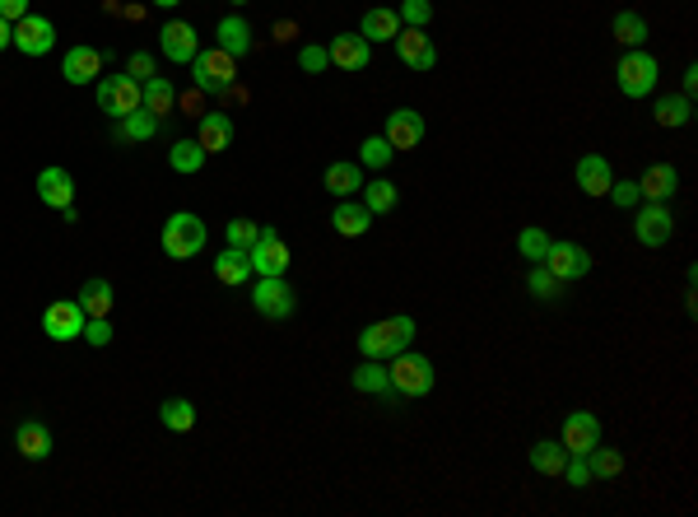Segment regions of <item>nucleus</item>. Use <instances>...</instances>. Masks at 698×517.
<instances>
[{"label":"nucleus","mask_w":698,"mask_h":517,"mask_svg":"<svg viewBox=\"0 0 698 517\" xmlns=\"http://www.w3.org/2000/svg\"><path fill=\"white\" fill-rule=\"evenodd\" d=\"M410 341H415V317L410 313L382 317V322H373V327L359 331L363 359H396L401 350H410Z\"/></svg>","instance_id":"nucleus-1"},{"label":"nucleus","mask_w":698,"mask_h":517,"mask_svg":"<svg viewBox=\"0 0 698 517\" xmlns=\"http://www.w3.org/2000/svg\"><path fill=\"white\" fill-rule=\"evenodd\" d=\"M387 378H391V396H396V401L429 396L433 392V359H424V354H415V350H401L387 364Z\"/></svg>","instance_id":"nucleus-2"},{"label":"nucleus","mask_w":698,"mask_h":517,"mask_svg":"<svg viewBox=\"0 0 698 517\" xmlns=\"http://www.w3.org/2000/svg\"><path fill=\"white\" fill-rule=\"evenodd\" d=\"M657 75H661L657 56L643 52V47H629L615 66V80H619V94L624 98H647L652 89H657Z\"/></svg>","instance_id":"nucleus-3"},{"label":"nucleus","mask_w":698,"mask_h":517,"mask_svg":"<svg viewBox=\"0 0 698 517\" xmlns=\"http://www.w3.org/2000/svg\"><path fill=\"white\" fill-rule=\"evenodd\" d=\"M163 252L173 261H191L196 252H205V219L191 210H177L163 224Z\"/></svg>","instance_id":"nucleus-4"},{"label":"nucleus","mask_w":698,"mask_h":517,"mask_svg":"<svg viewBox=\"0 0 698 517\" xmlns=\"http://www.w3.org/2000/svg\"><path fill=\"white\" fill-rule=\"evenodd\" d=\"M140 89H145V84L131 80V75H98V80H94L98 108L108 112L112 122L131 117V112H140Z\"/></svg>","instance_id":"nucleus-5"},{"label":"nucleus","mask_w":698,"mask_h":517,"mask_svg":"<svg viewBox=\"0 0 698 517\" xmlns=\"http://www.w3.org/2000/svg\"><path fill=\"white\" fill-rule=\"evenodd\" d=\"M252 308L270 322H284V317H294L298 308V289L284 280V275H256V289H252Z\"/></svg>","instance_id":"nucleus-6"},{"label":"nucleus","mask_w":698,"mask_h":517,"mask_svg":"<svg viewBox=\"0 0 698 517\" xmlns=\"http://www.w3.org/2000/svg\"><path fill=\"white\" fill-rule=\"evenodd\" d=\"M191 75H196V89H205V94H224V89H233V80H238V56H229L224 47L196 52Z\"/></svg>","instance_id":"nucleus-7"},{"label":"nucleus","mask_w":698,"mask_h":517,"mask_svg":"<svg viewBox=\"0 0 698 517\" xmlns=\"http://www.w3.org/2000/svg\"><path fill=\"white\" fill-rule=\"evenodd\" d=\"M247 261H252V275H284L289 271V243L280 238V229L261 224V238L247 247Z\"/></svg>","instance_id":"nucleus-8"},{"label":"nucleus","mask_w":698,"mask_h":517,"mask_svg":"<svg viewBox=\"0 0 698 517\" xmlns=\"http://www.w3.org/2000/svg\"><path fill=\"white\" fill-rule=\"evenodd\" d=\"M382 136H387L391 150L401 154V150H419V145H424V136H429V126H424V117H419L415 108H396V112H387Z\"/></svg>","instance_id":"nucleus-9"},{"label":"nucleus","mask_w":698,"mask_h":517,"mask_svg":"<svg viewBox=\"0 0 698 517\" xmlns=\"http://www.w3.org/2000/svg\"><path fill=\"white\" fill-rule=\"evenodd\" d=\"M84 308L80 299H56L42 308V331L52 336V341H75V336H84Z\"/></svg>","instance_id":"nucleus-10"},{"label":"nucleus","mask_w":698,"mask_h":517,"mask_svg":"<svg viewBox=\"0 0 698 517\" xmlns=\"http://www.w3.org/2000/svg\"><path fill=\"white\" fill-rule=\"evenodd\" d=\"M675 233V219H671V205L661 201H647L638 215H633V238L643 247H666Z\"/></svg>","instance_id":"nucleus-11"},{"label":"nucleus","mask_w":698,"mask_h":517,"mask_svg":"<svg viewBox=\"0 0 698 517\" xmlns=\"http://www.w3.org/2000/svg\"><path fill=\"white\" fill-rule=\"evenodd\" d=\"M550 275H559V280H582V275H591V252L582 243H550V252H545V261H540Z\"/></svg>","instance_id":"nucleus-12"},{"label":"nucleus","mask_w":698,"mask_h":517,"mask_svg":"<svg viewBox=\"0 0 698 517\" xmlns=\"http://www.w3.org/2000/svg\"><path fill=\"white\" fill-rule=\"evenodd\" d=\"M391 47H396V56H401V66H410V70H433L438 66V47H433V38L424 33V28L401 24V33L391 38Z\"/></svg>","instance_id":"nucleus-13"},{"label":"nucleus","mask_w":698,"mask_h":517,"mask_svg":"<svg viewBox=\"0 0 698 517\" xmlns=\"http://www.w3.org/2000/svg\"><path fill=\"white\" fill-rule=\"evenodd\" d=\"M10 47H19L24 56H47V52L56 47V24L28 10L24 19L14 24V42H10Z\"/></svg>","instance_id":"nucleus-14"},{"label":"nucleus","mask_w":698,"mask_h":517,"mask_svg":"<svg viewBox=\"0 0 698 517\" xmlns=\"http://www.w3.org/2000/svg\"><path fill=\"white\" fill-rule=\"evenodd\" d=\"M159 47H163V56H168L173 66H191L196 52H201V38H196V28H191V24L168 19V24L159 28Z\"/></svg>","instance_id":"nucleus-15"},{"label":"nucleus","mask_w":698,"mask_h":517,"mask_svg":"<svg viewBox=\"0 0 698 517\" xmlns=\"http://www.w3.org/2000/svg\"><path fill=\"white\" fill-rule=\"evenodd\" d=\"M326 56H331V66L359 75V70L373 66V42H363L359 33H336V38L326 42Z\"/></svg>","instance_id":"nucleus-16"},{"label":"nucleus","mask_w":698,"mask_h":517,"mask_svg":"<svg viewBox=\"0 0 698 517\" xmlns=\"http://www.w3.org/2000/svg\"><path fill=\"white\" fill-rule=\"evenodd\" d=\"M596 443H601V420H596L591 410H573V415L564 420V448H568V457H587Z\"/></svg>","instance_id":"nucleus-17"},{"label":"nucleus","mask_w":698,"mask_h":517,"mask_svg":"<svg viewBox=\"0 0 698 517\" xmlns=\"http://www.w3.org/2000/svg\"><path fill=\"white\" fill-rule=\"evenodd\" d=\"M38 196L47 205H52V210H61V215H66V210H75V177L66 173V168H42L38 173Z\"/></svg>","instance_id":"nucleus-18"},{"label":"nucleus","mask_w":698,"mask_h":517,"mask_svg":"<svg viewBox=\"0 0 698 517\" xmlns=\"http://www.w3.org/2000/svg\"><path fill=\"white\" fill-rule=\"evenodd\" d=\"M103 75V52L98 47H70L61 56V80L66 84H94Z\"/></svg>","instance_id":"nucleus-19"},{"label":"nucleus","mask_w":698,"mask_h":517,"mask_svg":"<svg viewBox=\"0 0 698 517\" xmlns=\"http://www.w3.org/2000/svg\"><path fill=\"white\" fill-rule=\"evenodd\" d=\"M196 145L205 154H224L233 145V122L229 112H201V126H196Z\"/></svg>","instance_id":"nucleus-20"},{"label":"nucleus","mask_w":698,"mask_h":517,"mask_svg":"<svg viewBox=\"0 0 698 517\" xmlns=\"http://www.w3.org/2000/svg\"><path fill=\"white\" fill-rule=\"evenodd\" d=\"M14 448H19V457H28V462H47V457H52V429L38 420H24L14 429Z\"/></svg>","instance_id":"nucleus-21"},{"label":"nucleus","mask_w":698,"mask_h":517,"mask_svg":"<svg viewBox=\"0 0 698 517\" xmlns=\"http://www.w3.org/2000/svg\"><path fill=\"white\" fill-rule=\"evenodd\" d=\"M159 136V117L154 112H131V117H121V122H112V140L117 145H145V140Z\"/></svg>","instance_id":"nucleus-22"},{"label":"nucleus","mask_w":698,"mask_h":517,"mask_svg":"<svg viewBox=\"0 0 698 517\" xmlns=\"http://www.w3.org/2000/svg\"><path fill=\"white\" fill-rule=\"evenodd\" d=\"M610 182H615V173H610V159H605V154H587V159H578V191L582 196H605Z\"/></svg>","instance_id":"nucleus-23"},{"label":"nucleus","mask_w":698,"mask_h":517,"mask_svg":"<svg viewBox=\"0 0 698 517\" xmlns=\"http://www.w3.org/2000/svg\"><path fill=\"white\" fill-rule=\"evenodd\" d=\"M331 229H336L340 238H363V233L373 229V210L363 201H340L336 215H331Z\"/></svg>","instance_id":"nucleus-24"},{"label":"nucleus","mask_w":698,"mask_h":517,"mask_svg":"<svg viewBox=\"0 0 698 517\" xmlns=\"http://www.w3.org/2000/svg\"><path fill=\"white\" fill-rule=\"evenodd\" d=\"M215 47H224V52L229 56H247L252 52V24H247V19H242V14H229V19H219V28H215Z\"/></svg>","instance_id":"nucleus-25"},{"label":"nucleus","mask_w":698,"mask_h":517,"mask_svg":"<svg viewBox=\"0 0 698 517\" xmlns=\"http://www.w3.org/2000/svg\"><path fill=\"white\" fill-rule=\"evenodd\" d=\"M675 187H680V173H675L671 164H652L643 177H638V191H643V201H671Z\"/></svg>","instance_id":"nucleus-26"},{"label":"nucleus","mask_w":698,"mask_h":517,"mask_svg":"<svg viewBox=\"0 0 698 517\" xmlns=\"http://www.w3.org/2000/svg\"><path fill=\"white\" fill-rule=\"evenodd\" d=\"M173 103H177V89H173V80L168 75H149L145 80V89H140V108L145 112H154V117H168L173 112Z\"/></svg>","instance_id":"nucleus-27"},{"label":"nucleus","mask_w":698,"mask_h":517,"mask_svg":"<svg viewBox=\"0 0 698 517\" xmlns=\"http://www.w3.org/2000/svg\"><path fill=\"white\" fill-rule=\"evenodd\" d=\"M354 387L368 396H387V401H396L391 396V378H387V359H363L359 368H354Z\"/></svg>","instance_id":"nucleus-28"},{"label":"nucleus","mask_w":698,"mask_h":517,"mask_svg":"<svg viewBox=\"0 0 698 517\" xmlns=\"http://www.w3.org/2000/svg\"><path fill=\"white\" fill-rule=\"evenodd\" d=\"M84 308V317H112V280L94 275V280H84V289L75 294Z\"/></svg>","instance_id":"nucleus-29"},{"label":"nucleus","mask_w":698,"mask_h":517,"mask_svg":"<svg viewBox=\"0 0 698 517\" xmlns=\"http://www.w3.org/2000/svg\"><path fill=\"white\" fill-rule=\"evenodd\" d=\"M401 33V14L396 10H368L359 24V38L363 42H391Z\"/></svg>","instance_id":"nucleus-30"},{"label":"nucleus","mask_w":698,"mask_h":517,"mask_svg":"<svg viewBox=\"0 0 698 517\" xmlns=\"http://www.w3.org/2000/svg\"><path fill=\"white\" fill-rule=\"evenodd\" d=\"M215 275L224 285H247V280H252V261H247L242 247H224L215 257Z\"/></svg>","instance_id":"nucleus-31"},{"label":"nucleus","mask_w":698,"mask_h":517,"mask_svg":"<svg viewBox=\"0 0 698 517\" xmlns=\"http://www.w3.org/2000/svg\"><path fill=\"white\" fill-rule=\"evenodd\" d=\"M396 201H401V191H396V182L391 177H373V182H363V205L377 215H391L396 210Z\"/></svg>","instance_id":"nucleus-32"},{"label":"nucleus","mask_w":698,"mask_h":517,"mask_svg":"<svg viewBox=\"0 0 698 517\" xmlns=\"http://www.w3.org/2000/svg\"><path fill=\"white\" fill-rule=\"evenodd\" d=\"M531 466H536L540 476H554L559 480V471H564V462H568V448H559L554 438H540V443H531Z\"/></svg>","instance_id":"nucleus-33"},{"label":"nucleus","mask_w":698,"mask_h":517,"mask_svg":"<svg viewBox=\"0 0 698 517\" xmlns=\"http://www.w3.org/2000/svg\"><path fill=\"white\" fill-rule=\"evenodd\" d=\"M610 33H615V42L629 52V47H643L647 42V19L643 14H633V10H619L615 14V24H610Z\"/></svg>","instance_id":"nucleus-34"},{"label":"nucleus","mask_w":698,"mask_h":517,"mask_svg":"<svg viewBox=\"0 0 698 517\" xmlns=\"http://www.w3.org/2000/svg\"><path fill=\"white\" fill-rule=\"evenodd\" d=\"M159 420H163V429L187 434V429H196V406H191L187 396H168V401L159 406Z\"/></svg>","instance_id":"nucleus-35"},{"label":"nucleus","mask_w":698,"mask_h":517,"mask_svg":"<svg viewBox=\"0 0 698 517\" xmlns=\"http://www.w3.org/2000/svg\"><path fill=\"white\" fill-rule=\"evenodd\" d=\"M689 122H694V98L685 94L657 98V126H689Z\"/></svg>","instance_id":"nucleus-36"},{"label":"nucleus","mask_w":698,"mask_h":517,"mask_svg":"<svg viewBox=\"0 0 698 517\" xmlns=\"http://www.w3.org/2000/svg\"><path fill=\"white\" fill-rule=\"evenodd\" d=\"M526 289H531L540 303H564V280H559V275H550L545 266H540V261L531 266V275H526Z\"/></svg>","instance_id":"nucleus-37"},{"label":"nucleus","mask_w":698,"mask_h":517,"mask_svg":"<svg viewBox=\"0 0 698 517\" xmlns=\"http://www.w3.org/2000/svg\"><path fill=\"white\" fill-rule=\"evenodd\" d=\"M322 182H326V191H331V196H349V191L363 187V164H331Z\"/></svg>","instance_id":"nucleus-38"},{"label":"nucleus","mask_w":698,"mask_h":517,"mask_svg":"<svg viewBox=\"0 0 698 517\" xmlns=\"http://www.w3.org/2000/svg\"><path fill=\"white\" fill-rule=\"evenodd\" d=\"M205 159H210V154H205L196 140H177L173 150H168V164H173L177 173H187V177H191V173H201Z\"/></svg>","instance_id":"nucleus-39"},{"label":"nucleus","mask_w":698,"mask_h":517,"mask_svg":"<svg viewBox=\"0 0 698 517\" xmlns=\"http://www.w3.org/2000/svg\"><path fill=\"white\" fill-rule=\"evenodd\" d=\"M587 466H591V480H615L619 471H624V457H619L615 448H601V443H596V448L587 452Z\"/></svg>","instance_id":"nucleus-40"},{"label":"nucleus","mask_w":698,"mask_h":517,"mask_svg":"<svg viewBox=\"0 0 698 517\" xmlns=\"http://www.w3.org/2000/svg\"><path fill=\"white\" fill-rule=\"evenodd\" d=\"M550 243H554V238H550V233H545V229H536V224L517 233V252H522L526 261H545V252H550Z\"/></svg>","instance_id":"nucleus-41"},{"label":"nucleus","mask_w":698,"mask_h":517,"mask_svg":"<svg viewBox=\"0 0 698 517\" xmlns=\"http://www.w3.org/2000/svg\"><path fill=\"white\" fill-rule=\"evenodd\" d=\"M391 159H396V150L387 145V136H368V140L359 145V164H363V168H387Z\"/></svg>","instance_id":"nucleus-42"},{"label":"nucleus","mask_w":698,"mask_h":517,"mask_svg":"<svg viewBox=\"0 0 698 517\" xmlns=\"http://www.w3.org/2000/svg\"><path fill=\"white\" fill-rule=\"evenodd\" d=\"M401 24H410V28H429L433 24V5L429 0H401Z\"/></svg>","instance_id":"nucleus-43"},{"label":"nucleus","mask_w":698,"mask_h":517,"mask_svg":"<svg viewBox=\"0 0 698 517\" xmlns=\"http://www.w3.org/2000/svg\"><path fill=\"white\" fill-rule=\"evenodd\" d=\"M256 238H261V224H252V219H233L229 224V247H242V252H247Z\"/></svg>","instance_id":"nucleus-44"},{"label":"nucleus","mask_w":698,"mask_h":517,"mask_svg":"<svg viewBox=\"0 0 698 517\" xmlns=\"http://www.w3.org/2000/svg\"><path fill=\"white\" fill-rule=\"evenodd\" d=\"M559 476H564L568 485H573V490H587V485H591V466H587V457H568Z\"/></svg>","instance_id":"nucleus-45"},{"label":"nucleus","mask_w":698,"mask_h":517,"mask_svg":"<svg viewBox=\"0 0 698 517\" xmlns=\"http://www.w3.org/2000/svg\"><path fill=\"white\" fill-rule=\"evenodd\" d=\"M610 201L619 205V210H633V205L643 201V191H638V182H610V191H605Z\"/></svg>","instance_id":"nucleus-46"},{"label":"nucleus","mask_w":698,"mask_h":517,"mask_svg":"<svg viewBox=\"0 0 698 517\" xmlns=\"http://www.w3.org/2000/svg\"><path fill=\"white\" fill-rule=\"evenodd\" d=\"M84 341L94 345V350H103V345L112 341V317H89V322H84Z\"/></svg>","instance_id":"nucleus-47"},{"label":"nucleus","mask_w":698,"mask_h":517,"mask_svg":"<svg viewBox=\"0 0 698 517\" xmlns=\"http://www.w3.org/2000/svg\"><path fill=\"white\" fill-rule=\"evenodd\" d=\"M298 66L308 70V75H322V70L331 66V56H326V47H312V42H308V47L298 52Z\"/></svg>","instance_id":"nucleus-48"},{"label":"nucleus","mask_w":698,"mask_h":517,"mask_svg":"<svg viewBox=\"0 0 698 517\" xmlns=\"http://www.w3.org/2000/svg\"><path fill=\"white\" fill-rule=\"evenodd\" d=\"M126 75H131V80H140V84H145L149 75H159V70H154V56H149V52H135L131 61H126Z\"/></svg>","instance_id":"nucleus-49"},{"label":"nucleus","mask_w":698,"mask_h":517,"mask_svg":"<svg viewBox=\"0 0 698 517\" xmlns=\"http://www.w3.org/2000/svg\"><path fill=\"white\" fill-rule=\"evenodd\" d=\"M24 14H28V0H0V19L5 24H19Z\"/></svg>","instance_id":"nucleus-50"},{"label":"nucleus","mask_w":698,"mask_h":517,"mask_svg":"<svg viewBox=\"0 0 698 517\" xmlns=\"http://www.w3.org/2000/svg\"><path fill=\"white\" fill-rule=\"evenodd\" d=\"M694 89H698V66H689L685 70V98H694Z\"/></svg>","instance_id":"nucleus-51"},{"label":"nucleus","mask_w":698,"mask_h":517,"mask_svg":"<svg viewBox=\"0 0 698 517\" xmlns=\"http://www.w3.org/2000/svg\"><path fill=\"white\" fill-rule=\"evenodd\" d=\"M10 42H14V24H5V19H0V52H5Z\"/></svg>","instance_id":"nucleus-52"},{"label":"nucleus","mask_w":698,"mask_h":517,"mask_svg":"<svg viewBox=\"0 0 698 517\" xmlns=\"http://www.w3.org/2000/svg\"><path fill=\"white\" fill-rule=\"evenodd\" d=\"M154 5H159V10H173V5H182V0H154Z\"/></svg>","instance_id":"nucleus-53"},{"label":"nucleus","mask_w":698,"mask_h":517,"mask_svg":"<svg viewBox=\"0 0 698 517\" xmlns=\"http://www.w3.org/2000/svg\"><path fill=\"white\" fill-rule=\"evenodd\" d=\"M233 5H252V0H233Z\"/></svg>","instance_id":"nucleus-54"}]
</instances>
